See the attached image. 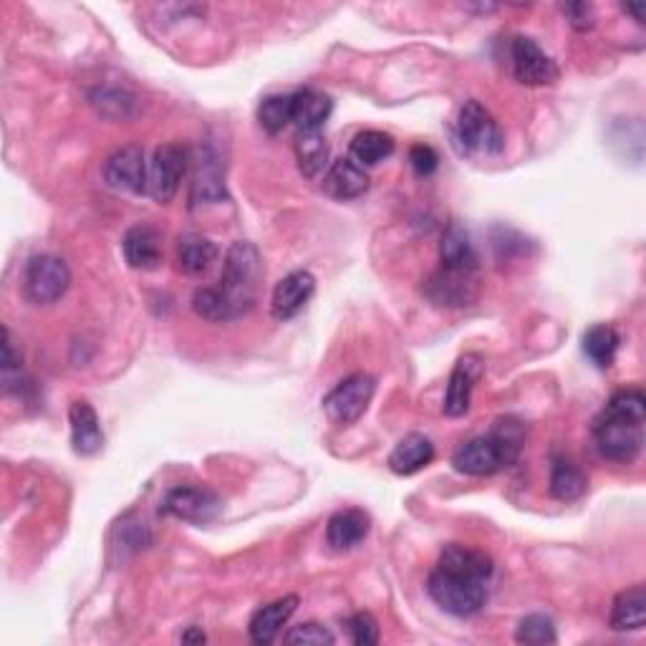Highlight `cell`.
Instances as JSON below:
<instances>
[{
	"label": "cell",
	"mask_w": 646,
	"mask_h": 646,
	"mask_svg": "<svg viewBox=\"0 0 646 646\" xmlns=\"http://www.w3.org/2000/svg\"><path fill=\"white\" fill-rule=\"evenodd\" d=\"M314 293L316 278L308 270H293V273L276 283L273 298H270V314H273L276 321H291V318H296L308 306Z\"/></svg>",
	"instance_id": "cell-14"
},
{
	"label": "cell",
	"mask_w": 646,
	"mask_h": 646,
	"mask_svg": "<svg viewBox=\"0 0 646 646\" xmlns=\"http://www.w3.org/2000/svg\"><path fill=\"white\" fill-rule=\"evenodd\" d=\"M333 101L316 89L293 92V124L298 132H321L331 117Z\"/></svg>",
	"instance_id": "cell-25"
},
{
	"label": "cell",
	"mask_w": 646,
	"mask_h": 646,
	"mask_svg": "<svg viewBox=\"0 0 646 646\" xmlns=\"http://www.w3.org/2000/svg\"><path fill=\"white\" fill-rule=\"evenodd\" d=\"M190 164V151L180 145H164L155 149L149 164L147 193L155 197V203L167 205L178 195L180 182L185 178Z\"/></svg>",
	"instance_id": "cell-8"
},
{
	"label": "cell",
	"mask_w": 646,
	"mask_h": 646,
	"mask_svg": "<svg viewBox=\"0 0 646 646\" xmlns=\"http://www.w3.org/2000/svg\"><path fill=\"white\" fill-rule=\"evenodd\" d=\"M510 63L513 76L525 86H548L561 76L558 63L528 36H515L510 41Z\"/></svg>",
	"instance_id": "cell-9"
},
{
	"label": "cell",
	"mask_w": 646,
	"mask_h": 646,
	"mask_svg": "<svg viewBox=\"0 0 646 646\" xmlns=\"http://www.w3.org/2000/svg\"><path fill=\"white\" fill-rule=\"evenodd\" d=\"M394 155V139L392 134L379 130H364L351 139V159L356 164L374 167L385 162L387 157Z\"/></svg>",
	"instance_id": "cell-30"
},
{
	"label": "cell",
	"mask_w": 646,
	"mask_h": 646,
	"mask_svg": "<svg viewBox=\"0 0 646 646\" xmlns=\"http://www.w3.org/2000/svg\"><path fill=\"white\" fill-rule=\"evenodd\" d=\"M351 642L356 646H374L379 644V624L369 611H356L354 617L346 621Z\"/></svg>",
	"instance_id": "cell-35"
},
{
	"label": "cell",
	"mask_w": 646,
	"mask_h": 646,
	"mask_svg": "<svg viewBox=\"0 0 646 646\" xmlns=\"http://www.w3.org/2000/svg\"><path fill=\"white\" fill-rule=\"evenodd\" d=\"M296 609H298V596H283L266 606H260V609L253 613L248 624L251 639L255 644H270L278 634H281V629L289 624V619L296 613Z\"/></svg>",
	"instance_id": "cell-20"
},
{
	"label": "cell",
	"mask_w": 646,
	"mask_h": 646,
	"mask_svg": "<svg viewBox=\"0 0 646 646\" xmlns=\"http://www.w3.org/2000/svg\"><path fill=\"white\" fill-rule=\"evenodd\" d=\"M215 260H218V245H215L210 237L197 235V233H187L180 237L178 263L185 276L190 278L205 276L207 270L215 266Z\"/></svg>",
	"instance_id": "cell-26"
},
{
	"label": "cell",
	"mask_w": 646,
	"mask_h": 646,
	"mask_svg": "<svg viewBox=\"0 0 646 646\" xmlns=\"http://www.w3.org/2000/svg\"><path fill=\"white\" fill-rule=\"evenodd\" d=\"M69 422H71V448L82 458H92L103 448V432L101 422L94 412V406L84 399H78L69 406Z\"/></svg>",
	"instance_id": "cell-17"
},
{
	"label": "cell",
	"mask_w": 646,
	"mask_h": 646,
	"mask_svg": "<svg viewBox=\"0 0 646 646\" xmlns=\"http://www.w3.org/2000/svg\"><path fill=\"white\" fill-rule=\"evenodd\" d=\"M435 460V444L427 440L425 435H406L402 442L397 444L389 454V470H392L394 475H402V477H410V475H417L419 470H425L429 462Z\"/></svg>",
	"instance_id": "cell-23"
},
{
	"label": "cell",
	"mask_w": 646,
	"mask_h": 646,
	"mask_svg": "<svg viewBox=\"0 0 646 646\" xmlns=\"http://www.w3.org/2000/svg\"><path fill=\"white\" fill-rule=\"evenodd\" d=\"M563 13L569 15V23L576 31L594 28V8L588 3H569L563 5Z\"/></svg>",
	"instance_id": "cell-37"
},
{
	"label": "cell",
	"mask_w": 646,
	"mask_h": 646,
	"mask_svg": "<svg viewBox=\"0 0 646 646\" xmlns=\"http://www.w3.org/2000/svg\"><path fill=\"white\" fill-rule=\"evenodd\" d=\"M374 392H377V379L371 374H351L344 381H339L324 399V412L337 427H351L364 417L369 410Z\"/></svg>",
	"instance_id": "cell-7"
},
{
	"label": "cell",
	"mask_w": 646,
	"mask_h": 646,
	"mask_svg": "<svg viewBox=\"0 0 646 646\" xmlns=\"http://www.w3.org/2000/svg\"><path fill=\"white\" fill-rule=\"evenodd\" d=\"M440 266L450 270H467V273H477V268H480V255L470 241L467 230L458 222H450L444 230L440 243Z\"/></svg>",
	"instance_id": "cell-21"
},
{
	"label": "cell",
	"mask_w": 646,
	"mask_h": 646,
	"mask_svg": "<svg viewBox=\"0 0 646 646\" xmlns=\"http://www.w3.org/2000/svg\"><path fill=\"white\" fill-rule=\"evenodd\" d=\"M485 364L477 354H467L462 356L458 364H454L450 385H448V394H444V414L448 417H465L470 412V402H473V389L477 385V379L483 377Z\"/></svg>",
	"instance_id": "cell-15"
},
{
	"label": "cell",
	"mask_w": 646,
	"mask_h": 646,
	"mask_svg": "<svg viewBox=\"0 0 646 646\" xmlns=\"http://www.w3.org/2000/svg\"><path fill=\"white\" fill-rule=\"evenodd\" d=\"M646 399L639 389H621L594 419V442L604 460L632 465L644 448Z\"/></svg>",
	"instance_id": "cell-1"
},
{
	"label": "cell",
	"mask_w": 646,
	"mask_h": 646,
	"mask_svg": "<svg viewBox=\"0 0 646 646\" xmlns=\"http://www.w3.org/2000/svg\"><path fill=\"white\" fill-rule=\"evenodd\" d=\"M182 642H185V644H203L205 634L199 632V629H190L187 634H182Z\"/></svg>",
	"instance_id": "cell-39"
},
{
	"label": "cell",
	"mask_w": 646,
	"mask_h": 646,
	"mask_svg": "<svg viewBox=\"0 0 646 646\" xmlns=\"http://www.w3.org/2000/svg\"><path fill=\"white\" fill-rule=\"evenodd\" d=\"M193 207L197 205H218L228 199L226 190V162L220 159V151L215 145L199 147L195 157V178L193 190H190Z\"/></svg>",
	"instance_id": "cell-12"
},
{
	"label": "cell",
	"mask_w": 646,
	"mask_h": 646,
	"mask_svg": "<svg viewBox=\"0 0 646 646\" xmlns=\"http://www.w3.org/2000/svg\"><path fill=\"white\" fill-rule=\"evenodd\" d=\"M525 427L513 417L498 419L488 435L473 437L462 442L452 454V465L458 473L470 477H490L515 465L523 452Z\"/></svg>",
	"instance_id": "cell-2"
},
{
	"label": "cell",
	"mask_w": 646,
	"mask_h": 646,
	"mask_svg": "<svg viewBox=\"0 0 646 646\" xmlns=\"http://www.w3.org/2000/svg\"><path fill=\"white\" fill-rule=\"evenodd\" d=\"M371 531V517L358 508L339 510V513L331 515L329 525H326V544L333 550L344 553L356 546L364 544V538L369 536Z\"/></svg>",
	"instance_id": "cell-19"
},
{
	"label": "cell",
	"mask_w": 646,
	"mask_h": 646,
	"mask_svg": "<svg viewBox=\"0 0 646 646\" xmlns=\"http://www.w3.org/2000/svg\"><path fill=\"white\" fill-rule=\"evenodd\" d=\"M588 488V480L584 470L573 465L571 460L558 458L553 460V467H550V496L561 502H573L584 496Z\"/></svg>",
	"instance_id": "cell-29"
},
{
	"label": "cell",
	"mask_w": 646,
	"mask_h": 646,
	"mask_svg": "<svg viewBox=\"0 0 646 646\" xmlns=\"http://www.w3.org/2000/svg\"><path fill=\"white\" fill-rule=\"evenodd\" d=\"M556 624L546 613H531L515 629V642L525 646H546L556 644Z\"/></svg>",
	"instance_id": "cell-33"
},
{
	"label": "cell",
	"mask_w": 646,
	"mask_h": 646,
	"mask_svg": "<svg viewBox=\"0 0 646 646\" xmlns=\"http://www.w3.org/2000/svg\"><path fill=\"white\" fill-rule=\"evenodd\" d=\"M283 642L291 646H303V644L306 646L308 644L310 646H331L337 639H333V634L326 626L316 624V621H306V624L293 626L291 632L283 636Z\"/></svg>",
	"instance_id": "cell-34"
},
{
	"label": "cell",
	"mask_w": 646,
	"mask_h": 646,
	"mask_svg": "<svg viewBox=\"0 0 646 646\" xmlns=\"http://www.w3.org/2000/svg\"><path fill=\"white\" fill-rule=\"evenodd\" d=\"M619 344H621L619 331L609 324L592 326V329L584 333V339H581V349H584L588 362L596 364L598 369H609V366L617 362Z\"/></svg>",
	"instance_id": "cell-28"
},
{
	"label": "cell",
	"mask_w": 646,
	"mask_h": 646,
	"mask_svg": "<svg viewBox=\"0 0 646 646\" xmlns=\"http://www.w3.org/2000/svg\"><path fill=\"white\" fill-rule=\"evenodd\" d=\"M193 310L205 318V321L212 324H222V321H233V310H230V303L222 296V291L218 285H205V289H197L193 293Z\"/></svg>",
	"instance_id": "cell-32"
},
{
	"label": "cell",
	"mask_w": 646,
	"mask_h": 646,
	"mask_svg": "<svg viewBox=\"0 0 646 646\" xmlns=\"http://www.w3.org/2000/svg\"><path fill=\"white\" fill-rule=\"evenodd\" d=\"M437 569L452 571V573H462V576H473L480 581H490L492 571H496V563L488 553L477 548H467L460 544H450L442 548L440 561H437Z\"/></svg>",
	"instance_id": "cell-22"
},
{
	"label": "cell",
	"mask_w": 646,
	"mask_h": 646,
	"mask_svg": "<svg viewBox=\"0 0 646 646\" xmlns=\"http://www.w3.org/2000/svg\"><path fill=\"white\" fill-rule=\"evenodd\" d=\"M15 369H21V351H15L11 331L3 329V371L11 374Z\"/></svg>",
	"instance_id": "cell-38"
},
{
	"label": "cell",
	"mask_w": 646,
	"mask_h": 646,
	"mask_svg": "<svg viewBox=\"0 0 646 646\" xmlns=\"http://www.w3.org/2000/svg\"><path fill=\"white\" fill-rule=\"evenodd\" d=\"M477 293H480V281H477V273H467V270H450L440 266V270H435L425 283V296L435 306L444 308L473 306Z\"/></svg>",
	"instance_id": "cell-11"
},
{
	"label": "cell",
	"mask_w": 646,
	"mask_h": 646,
	"mask_svg": "<svg viewBox=\"0 0 646 646\" xmlns=\"http://www.w3.org/2000/svg\"><path fill=\"white\" fill-rule=\"evenodd\" d=\"M293 149H296V162L303 178H321L329 164V142H326L324 132H298Z\"/></svg>",
	"instance_id": "cell-27"
},
{
	"label": "cell",
	"mask_w": 646,
	"mask_h": 646,
	"mask_svg": "<svg viewBox=\"0 0 646 646\" xmlns=\"http://www.w3.org/2000/svg\"><path fill=\"white\" fill-rule=\"evenodd\" d=\"M454 134H458L462 149L470 151V155L492 157L505 149V137H502L496 117L475 99H470L460 107Z\"/></svg>",
	"instance_id": "cell-6"
},
{
	"label": "cell",
	"mask_w": 646,
	"mask_h": 646,
	"mask_svg": "<svg viewBox=\"0 0 646 646\" xmlns=\"http://www.w3.org/2000/svg\"><path fill=\"white\" fill-rule=\"evenodd\" d=\"M624 13H632L634 15V21L639 23H644V5H624Z\"/></svg>",
	"instance_id": "cell-40"
},
{
	"label": "cell",
	"mask_w": 646,
	"mask_h": 646,
	"mask_svg": "<svg viewBox=\"0 0 646 646\" xmlns=\"http://www.w3.org/2000/svg\"><path fill=\"white\" fill-rule=\"evenodd\" d=\"M258 122L268 134H281L293 124V94H276L266 97L258 107Z\"/></svg>",
	"instance_id": "cell-31"
},
{
	"label": "cell",
	"mask_w": 646,
	"mask_h": 646,
	"mask_svg": "<svg viewBox=\"0 0 646 646\" xmlns=\"http://www.w3.org/2000/svg\"><path fill=\"white\" fill-rule=\"evenodd\" d=\"M410 164L419 178H429L440 167V157H437V151L429 145H414L410 149Z\"/></svg>",
	"instance_id": "cell-36"
},
{
	"label": "cell",
	"mask_w": 646,
	"mask_h": 646,
	"mask_svg": "<svg viewBox=\"0 0 646 646\" xmlns=\"http://www.w3.org/2000/svg\"><path fill=\"white\" fill-rule=\"evenodd\" d=\"M321 187L329 197L339 199V203H349V199L362 197L369 190V174L351 157H341L326 170Z\"/></svg>",
	"instance_id": "cell-16"
},
{
	"label": "cell",
	"mask_w": 646,
	"mask_h": 646,
	"mask_svg": "<svg viewBox=\"0 0 646 646\" xmlns=\"http://www.w3.org/2000/svg\"><path fill=\"white\" fill-rule=\"evenodd\" d=\"M646 624V588L632 586L613 598L609 626L613 632H639Z\"/></svg>",
	"instance_id": "cell-24"
},
{
	"label": "cell",
	"mask_w": 646,
	"mask_h": 646,
	"mask_svg": "<svg viewBox=\"0 0 646 646\" xmlns=\"http://www.w3.org/2000/svg\"><path fill=\"white\" fill-rule=\"evenodd\" d=\"M124 260L134 270H155L162 263V237L151 226H132L122 241Z\"/></svg>",
	"instance_id": "cell-18"
},
{
	"label": "cell",
	"mask_w": 646,
	"mask_h": 646,
	"mask_svg": "<svg viewBox=\"0 0 646 646\" xmlns=\"http://www.w3.org/2000/svg\"><path fill=\"white\" fill-rule=\"evenodd\" d=\"M103 180H107L109 187L114 190H126L132 195L147 193V180H149V167L145 162V151L137 145L122 147L111 155L107 162H103Z\"/></svg>",
	"instance_id": "cell-13"
},
{
	"label": "cell",
	"mask_w": 646,
	"mask_h": 646,
	"mask_svg": "<svg viewBox=\"0 0 646 646\" xmlns=\"http://www.w3.org/2000/svg\"><path fill=\"white\" fill-rule=\"evenodd\" d=\"M263 281V258L253 243L237 241L230 245L222 263L220 285L222 296L230 303L233 316L251 314L255 301H258V289Z\"/></svg>",
	"instance_id": "cell-3"
},
{
	"label": "cell",
	"mask_w": 646,
	"mask_h": 646,
	"mask_svg": "<svg viewBox=\"0 0 646 646\" xmlns=\"http://www.w3.org/2000/svg\"><path fill=\"white\" fill-rule=\"evenodd\" d=\"M427 592L442 611L458 619H470L480 613L488 601V581L435 569L427 578Z\"/></svg>",
	"instance_id": "cell-4"
},
{
	"label": "cell",
	"mask_w": 646,
	"mask_h": 646,
	"mask_svg": "<svg viewBox=\"0 0 646 646\" xmlns=\"http://www.w3.org/2000/svg\"><path fill=\"white\" fill-rule=\"evenodd\" d=\"M71 285V270L59 255H34L23 270V296L34 306H51L66 296Z\"/></svg>",
	"instance_id": "cell-5"
},
{
	"label": "cell",
	"mask_w": 646,
	"mask_h": 646,
	"mask_svg": "<svg viewBox=\"0 0 646 646\" xmlns=\"http://www.w3.org/2000/svg\"><path fill=\"white\" fill-rule=\"evenodd\" d=\"M162 513L178 521L205 525L212 523L222 513V502L212 490L193 488V485H178L167 492L162 500Z\"/></svg>",
	"instance_id": "cell-10"
}]
</instances>
